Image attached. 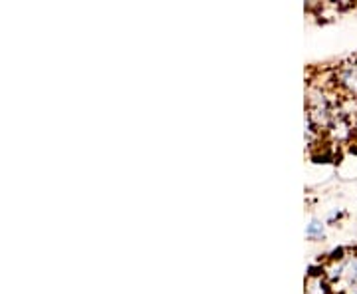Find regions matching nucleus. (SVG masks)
<instances>
[{
    "mask_svg": "<svg viewBox=\"0 0 357 294\" xmlns=\"http://www.w3.org/2000/svg\"><path fill=\"white\" fill-rule=\"evenodd\" d=\"M344 279L349 288L357 286V256H349L344 260Z\"/></svg>",
    "mask_w": 357,
    "mask_h": 294,
    "instance_id": "f03ea898",
    "label": "nucleus"
},
{
    "mask_svg": "<svg viewBox=\"0 0 357 294\" xmlns=\"http://www.w3.org/2000/svg\"><path fill=\"white\" fill-rule=\"evenodd\" d=\"M307 235H310V237H321V235H324V227H321V223L314 221V223L307 227Z\"/></svg>",
    "mask_w": 357,
    "mask_h": 294,
    "instance_id": "7ed1b4c3",
    "label": "nucleus"
},
{
    "mask_svg": "<svg viewBox=\"0 0 357 294\" xmlns=\"http://www.w3.org/2000/svg\"><path fill=\"white\" fill-rule=\"evenodd\" d=\"M337 80H340V84L344 86L345 90L357 98V64L344 66L340 70V74H337Z\"/></svg>",
    "mask_w": 357,
    "mask_h": 294,
    "instance_id": "f257e3e1",
    "label": "nucleus"
},
{
    "mask_svg": "<svg viewBox=\"0 0 357 294\" xmlns=\"http://www.w3.org/2000/svg\"><path fill=\"white\" fill-rule=\"evenodd\" d=\"M347 294H357V286H354V288H347Z\"/></svg>",
    "mask_w": 357,
    "mask_h": 294,
    "instance_id": "20e7f679",
    "label": "nucleus"
}]
</instances>
